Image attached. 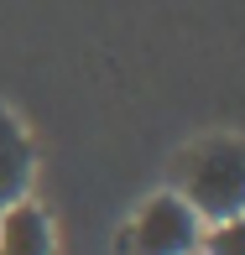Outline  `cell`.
Masks as SVG:
<instances>
[{"label": "cell", "instance_id": "6da1fadb", "mask_svg": "<svg viewBox=\"0 0 245 255\" xmlns=\"http://www.w3.org/2000/svg\"><path fill=\"white\" fill-rule=\"evenodd\" d=\"M178 198L204 224L245 214V141L209 135L178 156Z\"/></svg>", "mask_w": 245, "mask_h": 255}, {"label": "cell", "instance_id": "7a4b0ae2", "mask_svg": "<svg viewBox=\"0 0 245 255\" xmlns=\"http://www.w3.org/2000/svg\"><path fill=\"white\" fill-rule=\"evenodd\" d=\"M198 235H204V219L178 193H157L131 224V255H193Z\"/></svg>", "mask_w": 245, "mask_h": 255}, {"label": "cell", "instance_id": "3957f363", "mask_svg": "<svg viewBox=\"0 0 245 255\" xmlns=\"http://www.w3.org/2000/svg\"><path fill=\"white\" fill-rule=\"evenodd\" d=\"M26 182H31V141L21 135V125L0 110V208L26 198Z\"/></svg>", "mask_w": 245, "mask_h": 255}, {"label": "cell", "instance_id": "277c9868", "mask_svg": "<svg viewBox=\"0 0 245 255\" xmlns=\"http://www.w3.org/2000/svg\"><path fill=\"white\" fill-rule=\"evenodd\" d=\"M0 255H52V229L42 208L31 203L0 208Z\"/></svg>", "mask_w": 245, "mask_h": 255}, {"label": "cell", "instance_id": "5b68a950", "mask_svg": "<svg viewBox=\"0 0 245 255\" xmlns=\"http://www.w3.org/2000/svg\"><path fill=\"white\" fill-rule=\"evenodd\" d=\"M198 250L204 255H245V214L209 224L204 235H198Z\"/></svg>", "mask_w": 245, "mask_h": 255}]
</instances>
